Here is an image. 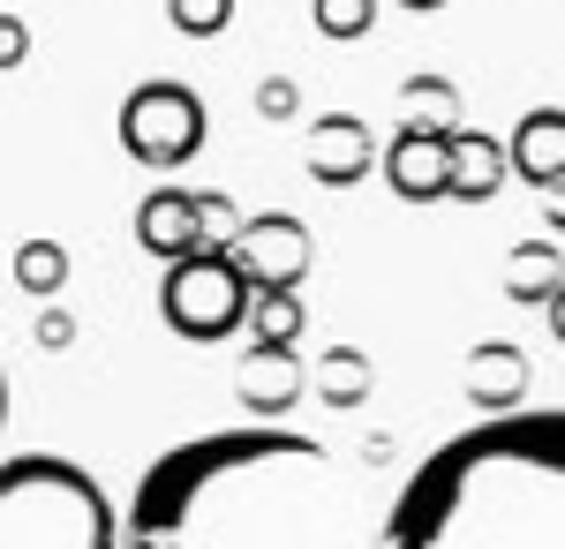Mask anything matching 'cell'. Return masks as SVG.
Returning a JSON list of instances; mask_svg holds the SVG:
<instances>
[{
    "instance_id": "ffe728a7",
    "label": "cell",
    "mask_w": 565,
    "mask_h": 549,
    "mask_svg": "<svg viewBox=\"0 0 565 549\" xmlns=\"http://www.w3.org/2000/svg\"><path fill=\"white\" fill-rule=\"evenodd\" d=\"M167 23L181 39H218L234 23V0H167Z\"/></svg>"
},
{
    "instance_id": "3957f363",
    "label": "cell",
    "mask_w": 565,
    "mask_h": 549,
    "mask_svg": "<svg viewBox=\"0 0 565 549\" xmlns=\"http://www.w3.org/2000/svg\"><path fill=\"white\" fill-rule=\"evenodd\" d=\"M0 549H121V512L68 452L0 460Z\"/></svg>"
},
{
    "instance_id": "7c38bea8",
    "label": "cell",
    "mask_w": 565,
    "mask_h": 549,
    "mask_svg": "<svg viewBox=\"0 0 565 549\" xmlns=\"http://www.w3.org/2000/svg\"><path fill=\"white\" fill-rule=\"evenodd\" d=\"M505 143L482 136V128H452V173H445V196L452 204H490L505 189Z\"/></svg>"
},
{
    "instance_id": "83f0119b",
    "label": "cell",
    "mask_w": 565,
    "mask_h": 549,
    "mask_svg": "<svg viewBox=\"0 0 565 549\" xmlns=\"http://www.w3.org/2000/svg\"><path fill=\"white\" fill-rule=\"evenodd\" d=\"M0 429H8V369H0Z\"/></svg>"
},
{
    "instance_id": "ba28073f",
    "label": "cell",
    "mask_w": 565,
    "mask_h": 549,
    "mask_svg": "<svg viewBox=\"0 0 565 549\" xmlns=\"http://www.w3.org/2000/svg\"><path fill=\"white\" fill-rule=\"evenodd\" d=\"M302 166L324 189H354V181L377 173V136H370L362 114H317L302 136Z\"/></svg>"
},
{
    "instance_id": "9c48e42d",
    "label": "cell",
    "mask_w": 565,
    "mask_h": 549,
    "mask_svg": "<svg viewBox=\"0 0 565 549\" xmlns=\"http://www.w3.org/2000/svg\"><path fill=\"white\" fill-rule=\"evenodd\" d=\"M377 166H385V189L399 204H437L445 173H452V136L445 128H392Z\"/></svg>"
},
{
    "instance_id": "44dd1931",
    "label": "cell",
    "mask_w": 565,
    "mask_h": 549,
    "mask_svg": "<svg viewBox=\"0 0 565 549\" xmlns=\"http://www.w3.org/2000/svg\"><path fill=\"white\" fill-rule=\"evenodd\" d=\"M196 226H204V249H226V241H234V226H242L234 196H226V189H204V196H196Z\"/></svg>"
},
{
    "instance_id": "52a82bcc",
    "label": "cell",
    "mask_w": 565,
    "mask_h": 549,
    "mask_svg": "<svg viewBox=\"0 0 565 549\" xmlns=\"http://www.w3.org/2000/svg\"><path fill=\"white\" fill-rule=\"evenodd\" d=\"M234 399H242L249 422H287L309 399V362L295 346H242V362H234Z\"/></svg>"
},
{
    "instance_id": "d6986e66",
    "label": "cell",
    "mask_w": 565,
    "mask_h": 549,
    "mask_svg": "<svg viewBox=\"0 0 565 549\" xmlns=\"http://www.w3.org/2000/svg\"><path fill=\"white\" fill-rule=\"evenodd\" d=\"M309 23H317L324 39L354 45V39H370V31H377V0H309Z\"/></svg>"
},
{
    "instance_id": "8992f818",
    "label": "cell",
    "mask_w": 565,
    "mask_h": 549,
    "mask_svg": "<svg viewBox=\"0 0 565 549\" xmlns=\"http://www.w3.org/2000/svg\"><path fill=\"white\" fill-rule=\"evenodd\" d=\"M226 263L242 271L249 294H302L309 263H317V241H309V226L295 212H257V218L234 226Z\"/></svg>"
},
{
    "instance_id": "5bb4252c",
    "label": "cell",
    "mask_w": 565,
    "mask_h": 549,
    "mask_svg": "<svg viewBox=\"0 0 565 549\" xmlns=\"http://www.w3.org/2000/svg\"><path fill=\"white\" fill-rule=\"evenodd\" d=\"M309 391H317L332 415H354V407L377 391V369H370L362 346H324V354L309 362Z\"/></svg>"
},
{
    "instance_id": "cb8c5ba5",
    "label": "cell",
    "mask_w": 565,
    "mask_h": 549,
    "mask_svg": "<svg viewBox=\"0 0 565 549\" xmlns=\"http://www.w3.org/2000/svg\"><path fill=\"white\" fill-rule=\"evenodd\" d=\"M39 346L45 354H68L76 346V316L68 309H39Z\"/></svg>"
},
{
    "instance_id": "5b68a950",
    "label": "cell",
    "mask_w": 565,
    "mask_h": 549,
    "mask_svg": "<svg viewBox=\"0 0 565 549\" xmlns=\"http://www.w3.org/2000/svg\"><path fill=\"white\" fill-rule=\"evenodd\" d=\"M159 316H167V332L189 338V346H218V338H234L249 324V287H242V271L226 263V249H196L167 263V279H159Z\"/></svg>"
},
{
    "instance_id": "2e32d148",
    "label": "cell",
    "mask_w": 565,
    "mask_h": 549,
    "mask_svg": "<svg viewBox=\"0 0 565 549\" xmlns=\"http://www.w3.org/2000/svg\"><path fill=\"white\" fill-rule=\"evenodd\" d=\"M302 324H309V309L302 294H249V346H302Z\"/></svg>"
},
{
    "instance_id": "d4e9b609",
    "label": "cell",
    "mask_w": 565,
    "mask_h": 549,
    "mask_svg": "<svg viewBox=\"0 0 565 549\" xmlns=\"http://www.w3.org/2000/svg\"><path fill=\"white\" fill-rule=\"evenodd\" d=\"M551 226H565V181H551Z\"/></svg>"
},
{
    "instance_id": "8fae6325",
    "label": "cell",
    "mask_w": 565,
    "mask_h": 549,
    "mask_svg": "<svg viewBox=\"0 0 565 549\" xmlns=\"http://www.w3.org/2000/svg\"><path fill=\"white\" fill-rule=\"evenodd\" d=\"M468 407H476V422H490V415H521V399H527V354L521 346H476L468 354Z\"/></svg>"
},
{
    "instance_id": "603a6c76",
    "label": "cell",
    "mask_w": 565,
    "mask_h": 549,
    "mask_svg": "<svg viewBox=\"0 0 565 549\" xmlns=\"http://www.w3.org/2000/svg\"><path fill=\"white\" fill-rule=\"evenodd\" d=\"M295 106H302V90L287 84V76H264V84H257V114H264V121H287Z\"/></svg>"
},
{
    "instance_id": "4fadbf2b",
    "label": "cell",
    "mask_w": 565,
    "mask_h": 549,
    "mask_svg": "<svg viewBox=\"0 0 565 549\" xmlns=\"http://www.w3.org/2000/svg\"><path fill=\"white\" fill-rule=\"evenodd\" d=\"M505 166L521 173V181H535V189L565 181V114H558V106H535V114L513 128V143H505Z\"/></svg>"
},
{
    "instance_id": "7a4b0ae2",
    "label": "cell",
    "mask_w": 565,
    "mask_h": 549,
    "mask_svg": "<svg viewBox=\"0 0 565 549\" xmlns=\"http://www.w3.org/2000/svg\"><path fill=\"white\" fill-rule=\"evenodd\" d=\"M377 549H565V407L445 437L392 489Z\"/></svg>"
},
{
    "instance_id": "4316f807",
    "label": "cell",
    "mask_w": 565,
    "mask_h": 549,
    "mask_svg": "<svg viewBox=\"0 0 565 549\" xmlns=\"http://www.w3.org/2000/svg\"><path fill=\"white\" fill-rule=\"evenodd\" d=\"M399 8H415V15H430V8H445V0H399Z\"/></svg>"
},
{
    "instance_id": "277c9868",
    "label": "cell",
    "mask_w": 565,
    "mask_h": 549,
    "mask_svg": "<svg viewBox=\"0 0 565 549\" xmlns=\"http://www.w3.org/2000/svg\"><path fill=\"white\" fill-rule=\"evenodd\" d=\"M114 136H121V151H129L143 173H181L204 151V136H212V106L189 84H174V76H143V84L121 98Z\"/></svg>"
},
{
    "instance_id": "6da1fadb",
    "label": "cell",
    "mask_w": 565,
    "mask_h": 549,
    "mask_svg": "<svg viewBox=\"0 0 565 549\" xmlns=\"http://www.w3.org/2000/svg\"><path fill=\"white\" fill-rule=\"evenodd\" d=\"M385 505V482L309 429H204L136 474L121 549H377Z\"/></svg>"
},
{
    "instance_id": "30bf717a",
    "label": "cell",
    "mask_w": 565,
    "mask_h": 549,
    "mask_svg": "<svg viewBox=\"0 0 565 549\" xmlns=\"http://www.w3.org/2000/svg\"><path fill=\"white\" fill-rule=\"evenodd\" d=\"M136 249L151 256V263H181V256L204 249L196 189H143V204H136Z\"/></svg>"
},
{
    "instance_id": "484cf974",
    "label": "cell",
    "mask_w": 565,
    "mask_h": 549,
    "mask_svg": "<svg viewBox=\"0 0 565 549\" xmlns=\"http://www.w3.org/2000/svg\"><path fill=\"white\" fill-rule=\"evenodd\" d=\"M551 332L565 338V294H551Z\"/></svg>"
},
{
    "instance_id": "ac0fdd59",
    "label": "cell",
    "mask_w": 565,
    "mask_h": 549,
    "mask_svg": "<svg viewBox=\"0 0 565 549\" xmlns=\"http://www.w3.org/2000/svg\"><path fill=\"white\" fill-rule=\"evenodd\" d=\"M505 294H513V301H551V294H558V249L521 241L513 263H505Z\"/></svg>"
},
{
    "instance_id": "9a60e30c",
    "label": "cell",
    "mask_w": 565,
    "mask_h": 549,
    "mask_svg": "<svg viewBox=\"0 0 565 549\" xmlns=\"http://www.w3.org/2000/svg\"><path fill=\"white\" fill-rule=\"evenodd\" d=\"M399 128H445V136H452V128H460V90L445 84V76H430V68L407 76V84H399Z\"/></svg>"
},
{
    "instance_id": "7402d4cb",
    "label": "cell",
    "mask_w": 565,
    "mask_h": 549,
    "mask_svg": "<svg viewBox=\"0 0 565 549\" xmlns=\"http://www.w3.org/2000/svg\"><path fill=\"white\" fill-rule=\"evenodd\" d=\"M23 61H31V23H23L15 8H0V76L23 68Z\"/></svg>"
},
{
    "instance_id": "e0dca14e",
    "label": "cell",
    "mask_w": 565,
    "mask_h": 549,
    "mask_svg": "<svg viewBox=\"0 0 565 549\" xmlns=\"http://www.w3.org/2000/svg\"><path fill=\"white\" fill-rule=\"evenodd\" d=\"M8 271H15V287H23V294L61 301V287H68V249H61L53 234H39V241H23V249H15Z\"/></svg>"
}]
</instances>
